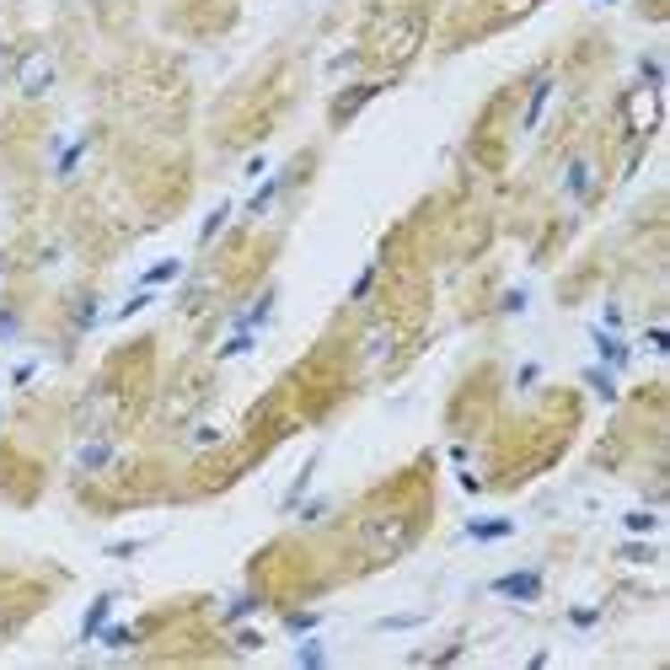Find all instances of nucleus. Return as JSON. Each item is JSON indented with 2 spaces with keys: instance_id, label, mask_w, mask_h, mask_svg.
<instances>
[{
  "instance_id": "f257e3e1",
  "label": "nucleus",
  "mask_w": 670,
  "mask_h": 670,
  "mask_svg": "<svg viewBox=\"0 0 670 670\" xmlns=\"http://www.w3.org/2000/svg\"><path fill=\"white\" fill-rule=\"evenodd\" d=\"M488 590L505 596V601H542V574L537 569H515V574H499Z\"/></svg>"
},
{
  "instance_id": "f03ea898",
  "label": "nucleus",
  "mask_w": 670,
  "mask_h": 670,
  "mask_svg": "<svg viewBox=\"0 0 670 670\" xmlns=\"http://www.w3.org/2000/svg\"><path fill=\"white\" fill-rule=\"evenodd\" d=\"M274 306H279V290L268 284V290H263V295H258V301H252V306H247L242 317H236V333H252V338H258V333L268 327V317H274Z\"/></svg>"
},
{
  "instance_id": "7ed1b4c3",
  "label": "nucleus",
  "mask_w": 670,
  "mask_h": 670,
  "mask_svg": "<svg viewBox=\"0 0 670 670\" xmlns=\"http://www.w3.org/2000/svg\"><path fill=\"white\" fill-rule=\"evenodd\" d=\"M48 81H54V64H48V59L21 64V91H27V97H43V91H48Z\"/></svg>"
},
{
  "instance_id": "20e7f679",
  "label": "nucleus",
  "mask_w": 670,
  "mask_h": 670,
  "mask_svg": "<svg viewBox=\"0 0 670 670\" xmlns=\"http://www.w3.org/2000/svg\"><path fill=\"white\" fill-rule=\"evenodd\" d=\"M467 537H472V542H505V537H515V521H505V515H494V521H472Z\"/></svg>"
},
{
  "instance_id": "39448f33",
  "label": "nucleus",
  "mask_w": 670,
  "mask_h": 670,
  "mask_svg": "<svg viewBox=\"0 0 670 670\" xmlns=\"http://www.w3.org/2000/svg\"><path fill=\"white\" fill-rule=\"evenodd\" d=\"M284 188H290V172H279L274 182H263V188H258V199L247 204V215H268V209H274V199H279Z\"/></svg>"
},
{
  "instance_id": "423d86ee",
  "label": "nucleus",
  "mask_w": 670,
  "mask_h": 670,
  "mask_svg": "<svg viewBox=\"0 0 670 670\" xmlns=\"http://www.w3.org/2000/svg\"><path fill=\"white\" fill-rule=\"evenodd\" d=\"M564 193H569V199H585V193H590V161H569V172H564Z\"/></svg>"
},
{
  "instance_id": "0eeeda50",
  "label": "nucleus",
  "mask_w": 670,
  "mask_h": 670,
  "mask_svg": "<svg viewBox=\"0 0 670 670\" xmlns=\"http://www.w3.org/2000/svg\"><path fill=\"white\" fill-rule=\"evenodd\" d=\"M225 220H231V199H220V204L204 215V225H199V247H209V242L220 236V225H225Z\"/></svg>"
},
{
  "instance_id": "6e6552de",
  "label": "nucleus",
  "mask_w": 670,
  "mask_h": 670,
  "mask_svg": "<svg viewBox=\"0 0 670 670\" xmlns=\"http://www.w3.org/2000/svg\"><path fill=\"white\" fill-rule=\"evenodd\" d=\"M177 274H182V258H161L156 268H145V274H140V284H145V290H156V284H172Z\"/></svg>"
},
{
  "instance_id": "1a4fd4ad",
  "label": "nucleus",
  "mask_w": 670,
  "mask_h": 670,
  "mask_svg": "<svg viewBox=\"0 0 670 670\" xmlns=\"http://www.w3.org/2000/svg\"><path fill=\"white\" fill-rule=\"evenodd\" d=\"M547 97H553V75H542V86L531 91V107H526V129H537V123H542V107H547Z\"/></svg>"
},
{
  "instance_id": "9d476101",
  "label": "nucleus",
  "mask_w": 670,
  "mask_h": 670,
  "mask_svg": "<svg viewBox=\"0 0 670 670\" xmlns=\"http://www.w3.org/2000/svg\"><path fill=\"white\" fill-rule=\"evenodd\" d=\"M376 91H381V86H354V91H343V97H338V118H349L354 107H365Z\"/></svg>"
},
{
  "instance_id": "9b49d317",
  "label": "nucleus",
  "mask_w": 670,
  "mask_h": 670,
  "mask_svg": "<svg viewBox=\"0 0 670 670\" xmlns=\"http://www.w3.org/2000/svg\"><path fill=\"white\" fill-rule=\"evenodd\" d=\"M107 606H113V596H97V601H91V612H86V628H81L86 639H91V633H102V623H107Z\"/></svg>"
},
{
  "instance_id": "f8f14e48",
  "label": "nucleus",
  "mask_w": 670,
  "mask_h": 670,
  "mask_svg": "<svg viewBox=\"0 0 670 670\" xmlns=\"http://www.w3.org/2000/svg\"><path fill=\"white\" fill-rule=\"evenodd\" d=\"M596 343H601V354H606V365H628V349L612 338V333H596Z\"/></svg>"
},
{
  "instance_id": "ddd939ff",
  "label": "nucleus",
  "mask_w": 670,
  "mask_h": 670,
  "mask_svg": "<svg viewBox=\"0 0 670 670\" xmlns=\"http://www.w3.org/2000/svg\"><path fill=\"white\" fill-rule=\"evenodd\" d=\"M107 462H113L107 445H86V451H81V467H86V472H97V467H107Z\"/></svg>"
},
{
  "instance_id": "4468645a",
  "label": "nucleus",
  "mask_w": 670,
  "mask_h": 670,
  "mask_svg": "<svg viewBox=\"0 0 670 670\" xmlns=\"http://www.w3.org/2000/svg\"><path fill=\"white\" fill-rule=\"evenodd\" d=\"M419 623H424V617L413 612V617H386V623H376V628H381V633H403V628H419Z\"/></svg>"
},
{
  "instance_id": "2eb2a0df",
  "label": "nucleus",
  "mask_w": 670,
  "mask_h": 670,
  "mask_svg": "<svg viewBox=\"0 0 670 670\" xmlns=\"http://www.w3.org/2000/svg\"><path fill=\"white\" fill-rule=\"evenodd\" d=\"M370 284H376V268H365V274L354 279V290H349V295H354V301H365V295H370Z\"/></svg>"
},
{
  "instance_id": "dca6fc26",
  "label": "nucleus",
  "mask_w": 670,
  "mask_h": 670,
  "mask_svg": "<svg viewBox=\"0 0 670 670\" xmlns=\"http://www.w3.org/2000/svg\"><path fill=\"white\" fill-rule=\"evenodd\" d=\"M317 623H322V617H311V612H295V617H290V633H311Z\"/></svg>"
},
{
  "instance_id": "f3484780",
  "label": "nucleus",
  "mask_w": 670,
  "mask_h": 670,
  "mask_svg": "<svg viewBox=\"0 0 670 670\" xmlns=\"http://www.w3.org/2000/svg\"><path fill=\"white\" fill-rule=\"evenodd\" d=\"M91 322H97V301H81V317H75V327H81V333H86V327H91Z\"/></svg>"
},
{
  "instance_id": "a211bd4d",
  "label": "nucleus",
  "mask_w": 670,
  "mask_h": 670,
  "mask_svg": "<svg viewBox=\"0 0 670 670\" xmlns=\"http://www.w3.org/2000/svg\"><path fill=\"white\" fill-rule=\"evenodd\" d=\"M628 531H655V515H628Z\"/></svg>"
},
{
  "instance_id": "6ab92c4d",
  "label": "nucleus",
  "mask_w": 670,
  "mask_h": 670,
  "mask_svg": "<svg viewBox=\"0 0 670 670\" xmlns=\"http://www.w3.org/2000/svg\"><path fill=\"white\" fill-rule=\"evenodd\" d=\"M569 623H574V628H590V623H596V612H590V606H580V612H569Z\"/></svg>"
},
{
  "instance_id": "aec40b11",
  "label": "nucleus",
  "mask_w": 670,
  "mask_h": 670,
  "mask_svg": "<svg viewBox=\"0 0 670 670\" xmlns=\"http://www.w3.org/2000/svg\"><path fill=\"white\" fill-rule=\"evenodd\" d=\"M11 333H16V317H11V311H0V343H5Z\"/></svg>"
},
{
  "instance_id": "412c9836",
  "label": "nucleus",
  "mask_w": 670,
  "mask_h": 670,
  "mask_svg": "<svg viewBox=\"0 0 670 670\" xmlns=\"http://www.w3.org/2000/svg\"><path fill=\"white\" fill-rule=\"evenodd\" d=\"M0 54H5V48H0Z\"/></svg>"
}]
</instances>
